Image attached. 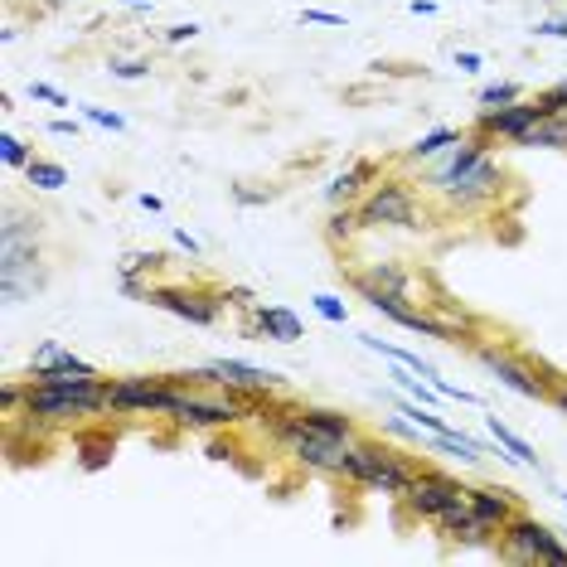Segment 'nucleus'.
Here are the masks:
<instances>
[{
  "label": "nucleus",
  "mask_w": 567,
  "mask_h": 567,
  "mask_svg": "<svg viewBox=\"0 0 567 567\" xmlns=\"http://www.w3.org/2000/svg\"><path fill=\"white\" fill-rule=\"evenodd\" d=\"M374 175H378V170H374V160H355L349 170H339L335 180L325 184V199H330V204H349V199H359V190H364V184L374 180Z\"/></svg>",
  "instance_id": "17"
},
{
  "label": "nucleus",
  "mask_w": 567,
  "mask_h": 567,
  "mask_svg": "<svg viewBox=\"0 0 567 567\" xmlns=\"http://www.w3.org/2000/svg\"><path fill=\"white\" fill-rule=\"evenodd\" d=\"M311 306H315V315H321V321H330V325H345V321H349V306L339 301L335 292H315Z\"/></svg>",
  "instance_id": "29"
},
{
  "label": "nucleus",
  "mask_w": 567,
  "mask_h": 567,
  "mask_svg": "<svg viewBox=\"0 0 567 567\" xmlns=\"http://www.w3.org/2000/svg\"><path fill=\"white\" fill-rule=\"evenodd\" d=\"M146 301L160 306V311H170V315H180V321H190V325H214L223 315V296L180 292V286H151Z\"/></svg>",
  "instance_id": "12"
},
{
  "label": "nucleus",
  "mask_w": 567,
  "mask_h": 567,
  "mask_svg": "<svg viewBox=\"0 0 567 567\" xmlns=\"http://www.w3.org/2000/svg\"><path fill=\"white\" fill-rule=\"evenodd\" d=\"M247 335L253 339H276V345H296L301 339V315L292 306H262L257 301L247 311Z\"/></svg>",
  "instance_id": "13"
},
{
  "label": "nucleus",
  "mask_w": 567,
  "mask_h": 567,
  "mask_svg": "<svg viewBox=\"0 0 567 567\" xmlns=\"http://www.w3.org/2000/svg\"><path fill=\"white\" fill-rule=\"evenodd\" d=\"M494 184H500V165H494V160L486 156L480 165H471V170L461 175V180L451 184L447 194H451V199H456V204H476V199H486V194L494 190Z\"/></svg>",
  "instance_id": "16"
},
{
  "label": "nucleus",
  "mask_w": 567,
  "mask_h": 567,
  "mask_svg": "<svg viewBox=\"0 0 567 567\" xmlns=\"http://www.w3.org/2000/svg\"><path fill=\"white\" fill-rule=\"evenodd\" d=\"M486 427H490L494 447H500V451H510V461H519V466H539V456H533V447L519 437V431H510L500 417H486Z\"/></svg>",
  "instance_id": "23"
},
{
  "label": "nucleus",
  "mask_w": 567,
  "mask_h": 567,
  "mask_svg": "<svg viewBox=\"0 0 567 567\" xmlns=\"http://www.w3.org/2000/svg\"><path fill=\"white\" fill-rule=\"evenodd\" d=\"M539 102H543V107H549V112H553V117H558V112H567V78L558 82V88H549V92H543V98H539Z\"/></svg>",
  "instance_id": "38"
},
{
  "label": "nucleus",
  "mask_w": 567,
  "mask_h": 567,
  "mask_svg": "<svg viewBox=\"0 0 567 567\" xmlns=\"http://www.w3.org/2000/svg\"><path fill=\"white\" fill-rule=\"evenodd\" d=\"M456 68H461V74H480V54H476V49H461Z\"/></svg>",
  "instance_id": "42"
},
{
  "label": "nucleus",
  "mask_w": 567,
  "mask_h": 567,
  "mask_svg": "<svg viewBox=\"0 0 567 567\" xmlns=\"http://www.w3.org/2000/svg\"><path fill=\"white\" fill-rule=\"evenodd\" d=\"M194 35H199L194 20H190V25H170V29H165V44H184V39H194Z\"/></svg>",
  "instance_id": "41"
},
{
  "label": "nucleus",
  "mask_w": 567,
  "mask_h": 567,
  "mask_svg": "<svg viewBox=\"0 0 567 567\" xmlns=\"http://www.w3.org/2000/svg\"><path fill=\"white\" fill-rule=\"evenodd\" d=\"M175 394V374H127V378H107V412L121 417H165Z\"/></svg>",
  "instance_id": "5"
},
{
  "label": "nucleus",
  "mask_w": 567,
  "mask_h": 567,
  "mask_svg": "<svg viewBox=\"0 0 567 567\" xmlns=\"http://www.w3.org/2000/svg\"><path fill=\"white\" fill-rule=\"evenodd\" d=\"M543 117H553L543 102H524V98H519V102H510V107H486V112L476 117V131H486V137L510 141V146H514V141H519L529 127H539Z\"/></svg>",
  "instance_id": "10"
},
{
  "label": "nucleus",
  "mask_w": 567,
  "mask_h": 567,
  "mask_svg": "<svg viewBox=\"0 0 567 567\" xmlns=\"http://www.w3.org/2000/svg\"><path fill=\"white\" fill-rule=\"evenodd\" d=\"M25 388L29 384H5V388H0V408H5L10 417H15V408H25Z\"/></svg>",
  "instance_id": "37"
},
{
  "label": "nucleus",
  "mask_w": 567,
  "mask_h": 567,
  "mask_svg": "<svg viewBox=\"0 0 567 567\" xmlns=\"http://www.w3.org/2000/svg\"><path fill=\"white\" fill-rule=\"evenodd\" d=\"M471 510H476V519L486 524L490 533H500L504 524L519 514V504H514V494L510 490H490V486H476L471 490Z\"/></svg>",
  "instance_id": "15"
},
{
  "label": "nucleus",
  "mask_w": 567,
  "mask_h": 567,
  "mask_svg": "<svg viewBox=\"0 0 567 567\" xmlns=\"http://www.w3.org/2000/svg\"><path fill=\"white\" fill-rule=\"evenodd\" d=\"M64 359H74V349H64L59 339H44V345L29 355V374H44V369H59Z\"/></svg>",
  "instance_id": "28"
},
{
  "label": "nucleus",
  "mask_w": 567,
  "mask_h": 567,
  "mask_svg": "<svg viewBox=\"0 0 567 567\" xmlns=\"http://www.w3.org/2000/svg\"><path fill=\"white\" fill-rule=\"evenodd\" d=\"M35 384H49V388H78V384H92V378H102L98 369L88 364V359H64L59 369H44V374H29Z\"/></svg>",
  "instance_id": "20"
},
{
  "label": "nucleus",
  "mask_w": 567,
  "mask_h": 567,
  "mask_svg": "<svg viewBox=\"0 0 567 567\" xmlns=\"http://www.w3.org/2000/svg\"><path fill=\"white\" fill-rule=\"evenodd\" d=\"M137 204H141V209H146V214H160V209H165V204L156 199V194H137Z\"/></svg>",
  "instance_id": "47"
},
{
  "label": "nucleus",
  "mask_w": 567,
  "mask_h": 567,
  "mask_svg": "<svg viewBox=\"0 0 567 567\" xmlns=\"http://www.w3.org/2000/svg\"><path fill=\"white\" fill-rule=\"evenodd\" d=\"M431 388H437L441 398H451V403H466V408H476V403H480V398L471 394V388H456V384H451V378H441V374L431 378Z\"/></svg>",
  "instance_id": "34"
},
{
  "label": "nucleus",
  "mask_w": 567,
  "mask_h": 567,
  "mask_svg": "<svg viewBox=\"0 0 567 567\" xmlns=\"http://www.w3.org/2000/svg\"><path fill=\"white\" fill-rule=\"evenodd\" d=\"M49 137H74V141H78V121L54 117V121H49Z\"/></svg>",
  "instance_id": "43"
},
{
  "label": "nucleus",
  "mask_w": 567,
  "mask_h": 567,
  "mask_svg": "<svg viewBox=\"0 0 567 567\" xmlns=\"http://www.w3.org/2000/svg\"><path fill=\"white\" fill-rule=\"evenodd\" d=\"M107 74H112V78H121V82H137V78H146V74H151V59H112Z\"/></svg>",
  "instance_id": "32"
},
{
  "label": "nucleus",
  "mask_w": 567,
  "mask_h": 567,
  "mask_svg": "<svg viewBox=\"0 0 567 567\" xmlns=\"http://www.w3.org/2000/svg\"><path fill=\"white\" fill-rule=\"evenodd\" d=\"M476 359H480V369H486V374H494L504 388H510V394H519V398H549V384H543V378L533 374L524 359L504 355V349H494V345H480Z\"/></svg>",
  "instance_id": "11"
},
{
  "label": "nucleus",
  "mask_w": 567,
  "mask_h": 567,
  "mask_svg": "<svg viewBox=\"0 0 567 567\" xmlns=\"http://www.w3.org/2000/svg\"><path fill=\"white\" fill-rule=\"evenodd\" d=\"M447 146H461V137H456V131H451V127H437V131H427V137H417V141H412V146H408V156H412V160H427V156H441V151H447Z\"/></svg>",
  "instance_id": "25"
},
{
  "label": "nucleus",
  "mask_w": 567,
  "mask_h": 567,
  "mask_svg": "<svg viewBox=\"0 0 567 567\" xmlns=\"http://www.w3.org/2000/svg\"><path fill=\"white\" fill-rule=\"evenodd\" d=\"M262 398H247V394H229V398H204L199 384H184L175 374V394H170V408L165 417H175L180 427H194V431H209V427H233V422H247L257 412Z\"/></svg>",
  "instance_id": "4"
},
{
  "label": "nucleus",
  "mask_w": 567,
  "mask_h": 567,
  "mask_svg": "<svg viewBox=\"0 0 567 567\" xmlns=\"http://www.w3.org/2000/svg\"><path fill=\"white\" fill-rule=\"evenodd\" d=\"M553 403H558V408L567 412V388H558V394H553Z\"/></svg>",
  "instance_id": "49"
},
{
  "label": "nucleus",
  "mask_w": 567,
  "mask_h": 567,
  "mask_svg": "<svg viewBox=\"0 0 567 567\" xmlns=\"http://www.w3.org/2000/svg\"><path fill=\"white\" fill-rule=\"evenodd\" d=\"M223 306H239V311H253V292H247V286H229V292H223Z\"/></svg>",
  "instance_id": "39"
},
{
  "label": "nucleus",
  "mask_w": 567,
  "mask_h": 567,
  "mask_svg": "<svg viewBox=\"0 0 567 567\" xmlns=\"http://www.w3.org/2000/svg\"><path fill=\"white\" fill-rule=\"evenodd\" d=\"M92 412H107V378H92L78 388H49L29 378L25 388V417L44 422V427H64V422L92 417Z\"/></svg>",
  "instance_id": "3"
},
{
  "label": "nucleus",
  "mask_w": 567,
  "mask_h": 567,
  "mask_svg": "<svg viewBox=\"0 0 567 567\" xmlns=\"http://www.w3.org/2000/svg\"><path fill=\"white\" fill-rule=\"evenodd\" d=\"M296 412H301L306 427L325 431V437H335V441H359V427L345 417V412H335V408H296Z\"/></svg>",
  "instance_id": "19"
},
{
  "label": "nucleus",
  "mask_w": 567,
  "mask_h": 567,
  "mask_svg": "<svg viewBox=\"0 0 567 567\" xmlns=\"http://www.w3.org/2000/svg\"><path fill=\"white\" fill-rule=\"evenodd\" d=\"M412 15H437V0H408Z\"/></svg>",
  "instance_id": "45"
},
{
  "label": "nucleus",
  "mask_w": 567,
  "mask_h": 567,
  "mask_svg": "<svg viewBox=\"0 0 567 567\" xmlns=\"http://www.w3.org/2000/svg\"><path fill=\"white\" fill-rule=\"evenodd\" d=\"M403 500L417 519H431L441 533H451V539H461V543L490 539V529L476 519V510H471V490L461 486L456 476H447V471H417Z\"/></svg>",
  "instance_id": "1"
},
{
  "label": "nucleus",
  "mask_w": 567,
  "mask_h": 567,
  "mask_svg": "<svg viewBox=\"0 0 567 567\" xmlns=\"http://www.w3.org/2000/svg\"><path fill=\"white\" fill-rule=\"evenodd\" d=\"M533 35H543V39H567V20H539V25H533Z\"/></svg>",
  "instance_id": "40"
},
{
  "label": "nucleus",
  "mask_w": 567,
  "mask_h": 567,
  "mask_svg": "<svg viewBox=\"0 0 567 567\" xmlns=\"http://www.w3.org/2000/svg\"><path fill=\"white\" fill-rule=\"evenodd\" d=\"M117 5H127V10H146V5H156V0H117Z\"/></svg>",
  "instance_id": "48"
},
{
  "label": "nucleus",
  "mask_w": 567,
  "mask_h": 567,
  "mask_svg": "<svg viewBox=\"0 0 567 567\" xmlns=\"http://www.w3.org/2000/svg\"><path fill=\"white\" fill-rule=\"evenodd\" d=\"M490 146H494V137H486V131H471V137H461L456 156H451L447 165H441V170H437V180H431V184H437V190H451V184H456L461 175L471 170V165H480V160L490 156Z\"/></svg>",
  "instance_id": "14"
},
{
  "label": "nucleus",
  "mask_w": 567,
  "mask_h": 567,
  "mask_svg": "<svg viewBox=\"0 0 567 567\" xmlns=\"http://www.w3.org/2000/svg\"><path fill=\"white\" fill-rule=\"evenodd\" d=\"M170 239H175V247H180V253L199 257V243H194V239H190V233H184V229H170Z\"/></svg>",
  "instance_id": "44"
},
{
  "label": "nucleus",
  "mask_w": 567,
  "mask_h": 567,
  "mask_svg": "<svg viewBox=\"0 0 567 567\" xmlns=\"http://www.w3.org/2000/svg\"><path fill=\"white\" fill-rule=\"evenodd\" d=\"M519 151H539V146H549V151H558L567 146V112H558V117H543L539 127H529L519 141H514Z\"/></svg>",
  "instance_id": "21"
},
{
  "label": "nucleus",
  "mask_w": 567,
  "mask_h": 567,
  "mask_svg": "<svg viewBox=\"0 0 567 567\" xmlns=\"http://www.w3.org/2000/svg\"><path fill=\"white\" fill-rule=\"evenodd\" d=\"M25 180L35 184V190L54 194V190H64V184H68V170H64L59 160H39V156H35V160L25 165Z\"/></svg>",
  "instance_id": "24"
},
{
  "label": "nucleus",
  "mask_w": 567,
  "mask_h": 567,
  "mask_svg": "<svg viewBox=\"0 0 567 567\" xmlns=\"http://www.w3.org/2000/svg\"><path fill=\"white\" fill-rule=\"evenodd\" d=\"M301 25H330V29H345V15H335V10H301Z\"/></svg>",
  "instance_id": "36"
},
{
  "label": "nucleus",
  "mask_w": 567,
  "mask_h": 567,
  "mask_svg": "<svg viewBox=\"0 0 567 567\" xmlns=\"http://www.w3.org/2000/svg\"><path fill=\"white\" fill-rule=\"evenodd\" d=\"M553 494H558V500H563V504H567V490H553Z\"/></svg>",
  "instance_id": "50"
},
{
  "label": "nucleus",
  "mask_w": 567,
  "mask_h": 567,
  "mask_svg": "<svg viewBox=\"0 0 567 567\" xmlns=\"http://www.w3.org/2000/svg\"><path fill=\"white\" fill-rule=\"evenodd\" d=\"M160 262H165V257L156 253V247H151V253H146V247H141V253H127V257H121V292H127V296H146L151 286H141V272H156Z\"/></svg>",
  "instance_id": "22"
},
{
  "label": "nucleus",
  "mask_w": 567,
  "mask_h": 567,
  "mask_svg": "<svg viewBox=\"0 0 567 567\" xmlns=\"http://www.w3.org/2000/svg\"><path fill=\"white\" fill-rule=\"evenodd\" d=\"M431 447L447 451V456H461V461H480V456H486V447H480V441H471V437H461L456 427L441 431V437H431Z\"/></svg>",
  "instance_id": "26"
},
{
  "label": "nucleus",
  "mask_w": 567,
  "mask_h": 567,
  "mask_svg": "<svg viewBox=\"0 0 567 567\" xmlns=\"http://www.w3.org/2000/svg\"><path fill=\"white\" fill-rule=\"evenodd\" d=\"M29 98L35 102H49V107H68V98L59 88H49V82H29Z\"/></svg>",
  "instance_id": "35"
},
{
  "label": "nucleus",
  "mask_w": 567,
  "mask_h": 567,
  "mask_svg": "<svg viewBox=\"0 0 567 567\" xmlns=\"http://www.w3.org/2000/svg\"><path fill=\"white\" fill-rule=\"evenodd\" d=\"M82 117L92 121V127H102V131H127V117L121 112H107V107H92V102H82Z\"/></svg>",
  "instance_id": "31"
},
{
  "label": "nucleus",
  "mask_w": 567,
  "mask_h": 567,
  "mask_svg": "<svg viewBox=\"0 0 567 567\" xmlns=\"http://www.w3.org/2000/svg\"><path fill=\"white\" fill-rule=\"evenodd\" d=\"M330 476H345V480H355V486H364V490H374V494H388V500H403L408 486H412V476H417V466H412L408 456H398V451H388V447H378V441H349L345 451H339V461H335V471Z\"/></svg>",
  "instance_id": "2"
},
{
  "label": "nucleus",
  "mask_w": 567,
  "mask_h": 567,
  "mask_svg": "<svg viewBox=\"0 0 567 567\" xmlns=\"http://www.w3.org/2000/svg\"><path fill=\"white\" fill-rule=\"evenodd\" d=\"M510 102H519V88H514V82H490V88H480V107H510Z\"/></svg>",
  "instance_id": "33"
},
{
  "label": "nucleus",
  "mask_w": 567,
  "mask_h": 567,
  "mask_svg": "<svg viewBox=\"0 0 567 567\" xmlns=\"http://www.w3.org/2000/svg\"><path fill=\"white\" fill-rule=\"evenodd\" d=\"M500 549L510 553V558H519V563H549V567H567V543H563L558 533L549 529V524L524 519V514H514V519L500 529Z\"/></svg>",
  "instance_id": "8"
},
{
  "label": "nucleus",
  "mask_w": 567,
  "mask_h": 567,
  "mask_svg": "<svg viewBox=\"0 0 567 567\" xmlns=\"http://www.w3.org/2000/svg\"><path fill=\"white\" fill-rule=\"evenodd\" d=\"M233 194H239V204H267L272 199V194H257V190H233Z\"/></svg>",
  "instance_id": "46"
},
{
  "label": "nucleus",
  "mask_w": 567,
  "mask_h": 567,
  "mask_svg": "<svg viewBox=\"0 0 567 567\" xmlns=\"http://www.w3.org/2000/svg\"><path fill=\"white\" fill-rule=\"evenodd\" d=\"M359 229H364V219H359V209H349V204H345V209H339V204H335V214H330V229H325L330 239H335V243H349Z\"/></svg>",
  "instance_id": "27"
},
{
  "label": "nucleus",
  "mask_w": 567,
  "mask_h": 567,
  "mask_svg": "<svg viewBox=\"0 0 567 567\" xmlns=\"http://www.w3.org/2000/svg\"><path fill=\"white\" fill-rule=\"evenodd\" d=\"M0 160H5L10 170H25V165L35 160V156H29V146L15 137V131H0Z\"/></svg>",
  "instance_id": "30"
},
{
  "label": "nucleus",
  "mask_w": 567,
  "mask_h": 567,
  "mask_svg": "<svg viewBox=\"0 0 567 567\" xmlns=\"http://www.w3.org/2000/svg\"><path fill=\"white\" fill-rule=\"evenodd\" d=\"M355 286L359 292H388V296H408V272L398 262H374L369 272H359L355 276Z\"/></svg>",
  "instance_id": "18"
},
{
  "label": "nucleus",
  "mask_w": 567,
  "mask_h": 567,
  "mask_svg": "<svg viewBox=\"0 0 567 567\" xmlns=\"http://www.w3.org/2000/svg\"><path fill=\"white\" fill-rule=\"evenodd\" d=\"M359 219H364V229H412L417 223V199H412L408 184L384 180L359 199Z\"/></svg>",
  "instance_id": "9"
},
{
  "label": "nucleus",
  "mask_w": 567,
  "mask_h": 567,
  "mask_svg": "<svg viewBox=\"0 0 567 567\" xmlns=\"http://www.w3.org/2000/svg\"><path fill=\"white\" fill-rule=\"evenodd\" d=\"M184 384H219L229 388V394H247V398H267L272 388H282L286 378L276 374V369H257V364H243V359H214V364L204 369H184Z\"/></svg>",
  "instance_id": "7"
},
{
  "label": "nucleus",
  "mask_w": 567,
  "mask_h": 567,
  "mask_svg": "<svg viewBox=\"0 0 567 567\" xmlns=\"http://www.w3.org/2000/svg\"><path fill=\"white\" fill-rule=\"evenodd\" d=\"M272 437L282 441V447L292 451V456L301 461L306 471H335L339 451L349 447V441H335V437H325V431L306 427V422H301V412H296V408H292V412H276Z\"/></svg>",
  "instance_id": "6"
}]
</instances>
